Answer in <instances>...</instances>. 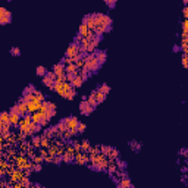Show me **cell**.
Segmentation results:
<instances>
[{
  "mask_svg": "<svg viewBox=\"0 0 188 188\" xmlns=\"http://www.w3.org/2000/svg\"><path fill=\"white\" fill-rule=\"evenodd\" d=\"M96 18V27H94V34L96 36H102L103 33H107L112 27V19L109 18V15L105 13H94Z\"/></svg>",
  "mask_w": 188,
  "mask_h": 188,
  "instance_id": "obj_1",
  "label": "cell"
},
{
  "mask_svg": "<svg viewBox=\"0 0 188 188\" xmlns=\"http://www.w3.org/2000/svg\"><path fill=\"white\" fill-rule=\"evenodd\" d=\"M84 60H85V65H84V69H87L90 74H96L99 69H100V63H99V60L96 59V56H94V53H90V54H85L84 56Z\"/></svg>",
  "mask_w": 188,
  "mask_h": 188,
  "instance_id": "obj_2",
  "label": "cell"
},
{
  "mask_svg": "<svg viewBox=\"0 0 188 188\" xmlns=\"http://www.w3.org/2000/svg\"><path fill=\"white\" fill-rule=\"evenodd\" d=\"M56 93H59L62 97H65L66 94H68V91L72 88V85L68 82V81H54V84H53V87H52Z\"/></svg>",
  "mask_w": 188,
  "mask_h": 188,
  "instance_id": "obj_3",
  "label": "cell"
},
{
  "mask_svg": "<svg viewBox=\"0 0 188 188\" xmlns=\"http://www.w3.org/2000/svg\"><path fill=\"white\" fill-rule=\"evenodd\" d=\"M78 54H81V50H79V44L78 43H72L69 47H68V50H66V59H75Z\"/></svg>",
  "mask_w": 188,
  "mask_h": 188,
  "instance_id": "obj_4",
  "label": "cell"
},
{
  "mask_svg": "<svg viewBox=\"0 0 188 188\" xmlns=\"http://www.w3.org/2000/svg\"><path fill=\"white\" fill-rule=\"evenodd\" d=\"M65 125H66V129L68 131H72V132H78L76 131V128H78V125H79V120L76 119L75 116H71V118H66L65 120Z\"/></svg>",
  "mask_w": 188,
  "mask_h": 188,
  "instance_id": "obj_5",
  "label": "cell"
},
{
  "mask_svg": "<svg viewBox=\"0 0 188 188\" xmlns=\"http://www.w3.org/2000/svg\"><path fill=\"white\" fill-rule=\"evenodd\" d=\"M10 112H16L19 116H21V118H24V116L28 113V109H27V105H25V103L21 100L19 103H16V105L12 107V110H10Z\"/></svg>",
  "mask_w": 188,
  "mask_h": 188,
  "instance_id": "obj_6",
  "label": "cell"
},
{
  "mask_svg": "<svg viewBox=\"0 0 188 188\" xmlns=\"http://www.w3.org/2000/svg\"><path fill=\"white\" fill-rule=\"evenodd\" d=\"M10 19H12V13L6 7H0V24L6 25V24L10 22Z\"/></svg>",
  "mask_w": 188,
  "mask_h": 188,
  "instance_id": "obj_7",
  "label": "cell"
},
{
  "mask_svg": "<svg viewBox=\"0 0 188 188\" xmlns=\"http://www.w3.org/2000/svg\"><path fill=\"white\" fill-rule=\"evenodd\" d=\"M34 97V96H33ZM27 105V109H28V112L30 113H34V112H38L40 110V107H41V103L40 102H37V100H30L28 103H25Z\"/></svg>",
  "mask_w": 188,
  "mask_h": 188,
  "instance_id": "obj_8",
  "label": "cell"
},
{
  "mask_svg": "<svg viewBox=\"0 0 188 188\" xmlns=\"http://www.w3.org/2000/svg\"><path fill=\"white\" fill-rule=\"evenodd\" d=\"M54 81H56V76H54L53 72H47L46 75L43 76V84L47 85V87H53Z\"/></svg>",
  "mask_w": 188,
  "mask_h": 188,
  "instance_id": "obj_9",
  "label": "cell"
},
{
  "mask_svg": "<svg viewBox=\"0 0 188 188\" xmlns=\"http://www.w3.org/2000/svg\"><path fill=\"white\" fill-rule=\"evenodd\" d=\"M94 56H96V59L99 60L100 65H103L106 62V59H107V54H106L105 50H94Z\"/></svg>",
  "mask_w": 188,
  "mask_h": 188,
  "instance_id": "obj_10",
  "label": "cell"
},
{
  "mask_svg": "<svg viewBox=\"0 0 188 188\" xmlns=\"http://www.w3.org/2000/svg\"><path fill=\"white\" fill-rule=\"evenodd\" d=\"M52 72L54 74V76L65 75V74H66V72H65V65H63V63H57V65H54Z\"/></svg>",
  "mask_w": 188,
  "mask_h": 188,
  "instance_id": "obj_11",
  "label": "cell"
},
{
  "mask_svg": "<svg viewBox=\"0 0 188 188\" xmlns=\"http://www.w3.org/2000/svg\"><path fill=\"white\" fill-rule=\"evenodd\" d=\"M79 110L84 113V115H90V113L93 112V107L88 105V102H87V100H82V102H81V105H79Z\"/></svg>",
  "mask_w": 188,
  "mask_h": 188,
  "instance_id": "obj_12",
  "label": "cell"
},
{
  "mask_svg": "<svg viewBox=\"0 0 188 188\" xmlns=\"http://www.w3.org/2000/svg\"><path fill=\"white\" fill-rule=\"evenodd\" d=\"M19 120H21V116L16 112H9V123L10 125H19Z\"/></svg>",
  "mask_w": 188,
  "mask_h": 188,
  "instance_id": "obj_13",
  "label": "cell"
},
{
  "mask_svg": "<svg viewBox=\"0 0 188 188\" xmlns=\"http://www.w3.org/2000/svg\"><path fill=\"white\" fill-rule=\"evenodd\" d=\"M10 175H12V181H22L24 179V173L21 169H13Z\"/></svg>",
  "mask_w": 188,
  "mask_h": 188,
  "instance_id": "obj_14",
  "label": "cell"
},
{
  "mask_svg": "<svg viewBox=\"0 0 188 188\" xmlns=\"http://www.w3.org/2000/svg\"><path fill=\"white\" fill-rule=\"evenodd\" d=\"M93 96H94V99H96V102H97V103H102V102L106 99V94H103V93H102V91H99V90L93 91Z\"/></svg>",
  "mask_w": 188,
  "mask_h": 188,
  "instance_id": "obj_15",
  "label": "cell"
},
{
  "mask_svg": "<svg viewBox=\"0 0 188 188\" xmlns=\"http://www.w3.org/2000/svg\"><path fill=\"white\" fill-rule=\"evenodd\" d=\"M82 82H84V81H82V79H81L79 76L76 75L75 78L72 79V82H71V85H72V88H78V87H81V85H82Z\"/></svg>",
  "mask_w": 188,
  "mask_h": 188,
  "instance_id": "obj_16",
  "label": "cell"
},
{
  "mask_svg": "<svg viewBox=\"0 0 188 188\" xmlns=\"http://www.w3.org/2000/svg\"><path fill=\"white\" fill-rule=\"evenodd\" d=\"M0 122L3 125L9 123V112H0Z\"/></svg>",
  "mask_w": 188,
  "mask_h": 188,
  "instance_id": "obj_17",
  "label": "cell"
},
{
  "mask_svg": "<svg viewBox=\"0 0 188 188\" xmlns=\"http://www.w3.org/2000/svg\"><path fill=\"white\" fill-rule=\"evenodd\" d=\"M119 188H132V185H131L129 179L125 178V179H122V181L119 182Z\"/></svg>",
  "mask_w": 188,
  "mask_h": 188,
  "instance_id": "obj_18",
  "label": "cell"
},
{
  "mask_svg": "<svg viewBox=\"0 0 188 188\" xmlns=\"http://www.w3.org/2000/svg\"><path fill=\"white\" fill-rule=\"evenodd\" d=\"M99 91H102L103 94H107V93L110 91V87H109V85H106V84H102V85L99 87Z\"/></svg>",
  "mask_w": 188,
  "mask_h": 188,
  "instance_id": "obj_19",
  "label": "cell"
},
{
  "mask_svg": "<svg viewBox=\"0 0 188 188\" xmlns=\"http://www.w3.org/2000/svg\"><path fill=\"white\" fill-rule=\"evenodd\" d=\"M56 131H59V132H65V131H68V129H66V125H65V122H63V120H62L60 123H57Z\"/></svg>",
  "mask_w": 188,
  "mask_h": 188,
  "instance_id": "obj_20",
  "label": "cell"
},
{
  "mask_svg": "<svg viewBox=\"0 0 188 188\" xmlns=\"http://www.w3.org/2000/svg\"><path fill=\"white\" fill-rule=\"evenodd\" d=\"M36 71H37V75H40V76H44L46 74H47V69H46L44 66H38Z\"/></svg>",
  "mask_w": 188,
  "mask_h": 188,
  "instance_id": "obj_21",
  "label": "cell"
},
{
  "mask_svg": "<svg viewBox=\"0 0 188 188\" xmlns=\"http://www.w3.org/2000/svg\"><path fill=\"white\" fill-rule=\"evenodd\" d=\"M10 54H13V56H19V54H21V50H19L18 47H12V49H10Z\"/></svg>",
  "mask_w": 188,
  "mask_h": 188,
  "instance_id": "obj_22",
  "label": "cell"
},
{
  "mask_svg": "<svg viewBox=\"0 0 188 188\" xmlns=\"http://www.w3.org/2000/svg\"><path fill=\"white\" fill-rule=\"evenodd\" d=\"M33 144H34V146H41V137H34V138H33Z\"/></svg>",
  "mask_w": 188,
  "mask_h": 188,
  "instance_id": "obj_23",
  "label": "cell"
},
{
  "mask_svg": "<svg viewBox=\"0 0 188 188\" xmlns=\"http://www.w3.org/2000/svg\"><path fill=\"white\" fill-rule=\"evenodd\" d=\"M85 128H87V126H85V123H81V122H79V125H78L76 131H78V132H84V131H85Z\"/></svg>",
  "mask_w": 188,
  "mask_h": 188,
  "instance_id": "obj_24",
  "label": "cell"
},
{
  "mask_svg": "<svg viewBox=\"0 0 188 188\" xmlns=\"http://www.w3.org/2000/svg\"><path fill=\"white\" fill-rule=\"evenodd\" d=\"M41 146L43 147H47L49 146V137H43L41 138Z\"/></svg>",
  "mask_w": 188,
  "mask_h": 188,
  "instance_id": "obj_25",
  "label": "cell"
},
{
  "mask_svg": "<svg viewBox=\"0 0 188 188\" xmlns=\"http://www.w3.org/2000/svg\"><path fill=\"white\" fill-rule=\"evenodd\" d=\"M81 149H84V150H88V149H90V143H88V141H84V143L81 144Z\"/></svg>",
  "mask_w": 188,
  "mask_h": 188,
  "instance_id": "obj_26",
  "label": "cell"
},
{
  "mask_svg": "<svg viewBox=\"0 0 188 188\" xmlns=\"http://www.w3.org/2000/svg\"><path fill=\"white\" fill-rule=\"evenodd\" d=\"M33 169H34L36 172H40V171H41V165H40V163H36V165H33Z\"/></svg>",
  "mask_w": 188,
  "mask_h": 188,
  "instance_id": "obj_27",
  "label": "cell"
},
{
  "mask_svg": "<svg viewBox=\"0 0 188 188\" xmlns=\"http://www.w3.org/2000/svg\"><path fill=\"white\" fill-rule=\"evenodd\" d=\"M182 65H184V68H187V54L182 56Z\"/></svg>",
  "mask_w": 188,
  "mask_h": 188,
  "instance_id": "obj_28",
  "label": "cell"
},
{
  "mask_svg": "<svg viewBox=\"0 0 188 188\" xmlns=\"http://www.w3.org/2000/svg\"><path fill=\"white\" fill-rule=\"evenodd\" d=\"M106 4H107V6H110V7H113L116 3H115V1H109V0H106Z\"/></svg>",
  "mask_w": 188,
  "mask_h": 188,
  "instance_id": "obj_29",
  "label": "cell"
},
{
  "mask_svg": "<svg viewBox=\"0 0 188 188\" xmlns=\"http://www.w3.org/2000/svg\"><path fill=\"white\" fill-rule=\"evenodd\" d=\"M187 15H188V9H187V6H184V16L187 18Z\"/></svg>",
  "mask_w": 188,
  "mask_h": 188,
  "instance_id": "obj_30",
  "label": "cell"
}]
</instances>
